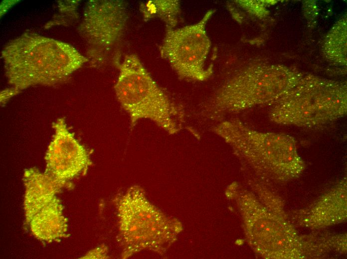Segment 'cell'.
I'll return each mask as SVG.
<instances>
[{"label":"cell","mask_w":347,"mask_h":259,"mask_svg":"<svg viewBox=\"0 0 347 259\" xmlns=\"http://www.w3.org/2000/svg\"><path fill=\"white\" fill-rule=\"evenodd\" d=\"M2 56L8 82L19 90L60 83L89 61L67 43L31 33L10 42Z\"/></svg>","instance_id":"1"},{"label":"cell","mask_w":347,"mask_h":259,"mask_svg":"<svg viewBox=\"0 0 347 259\" xmlns=\"http://www.w3.org/2000/svg\"><path fill=\"white\" fill-rule=\"evenodd\" d=\"M113 202L122 259L144 251L163 253L181 230L179 222L167 217L152 204L139 185L118 194Z\"/></svg>","instance_id":"2"},{"label":"cell","mask_w":347,"mask_h":259,"mask_svg":"<svg viewBox=\"0 0 347 259\" xmlns=\"http://www.w3.org/2000/svg\"><path fill=\"white\" fill-rule=\"evenodd\" d=\"M117 67L116 95L129 115L131 128L140 120L149 119L170 134L182 129L183 110L156 83L137 55H126Z\"/></svg>","instance_id":"3"},{"label":"cell","mask_w":347,"mask_h":259,"mask_svg":"<svg viewBox=\"0 0 347 259\" xmlns=\"http://www.w3.org/2000/svg\"><path fill=\"white\" fill-rule=\"evenodd\" d=\"M213 131L271 178L287 180L304 170L296 141L289 134L257 131L238 120L221 122Z\"/></svg>","instance_id":"4"},{"label":"cell","mask_w":347,"mask_h":259,"mask_svg":"<svg viewBox=\"0 0 347 259\" xmlns=\"http://www.w3.org/2000/svg\"><path fill=\"white\" fill-rule=\"evenodd\" d=\"M270 113L273 122L312 128L334 121L347 113L346 86L315 77L300 79L276 102Z\"/></svg>","instance_id":"5"},{"label":"cell","mask_w":347,"mask_h":259,"mask_svg":"<svg viewBox=\"0 0 347 259\" xmlns=\"http://www.w3.org/2000/svg\"><path fill=\"white\" fill-rule=\"evenodd\" d=\"M300 79L291 71L275 67L247 69L221 86L207 104L210 118L272 102H277Z\"/></svg>","instance_id":"6"},{"label":"cell","mask_w":347,"mask_h":259,"mask_svg":"<svg viewBox=\"0 0 347 259\" xmlns=\"http://www.w3.org/2000/svg\"><path fill=\"white\" fill-rule=\"evenodd\" d=\"M128 13L123 0H91L85 9L81 33L95 65L117 67L127 28Z\"/></svg>","instance_id":"7"},{"label":"cell","mask_w":347,"mask_h":259,"mask_svg":"<svg viewBox=\"0 0 347 259\" xmlns=\"http://www.w3.org/2000/svg\"><path fill=\"white\" fill-rule=\"evenodd\" d=\"M214 10L207 11L197 23L178 28H167L160 54L179 77L202 81L212 74L213 66H205L211 42L206 31Z\"/></svg>","instance_id":"8"},{"label":"cell","mask_w":347,"mask_h":259,"mask_svg":"<svg viewBox=\"0 0 347 259\" xmlns=\"http://www.w3.org/2000/svg\"><path fill=\"white\" fill-rule=\"evenodd\" d=\"M52 127L54 133L45 157V172L67 183L85 174L92 161L88 150L69 130L63 118L54 122Z\"/></svg>","instance_id":"9"},{"label":"cell","mask_w":347,"mask_h":259,"mask_svg":"<svg viewBox=\"0 0 347 259\" xmlns=\"http://www.w3.org/2000/svg\"><path fill=\"white\" fill-rule=\"evenodd\" d=\"M23 180L25 187L24 206L28 224L36 213L57 199L55 194L67 183L34 167L25 170Z\"/></svg>","instance_id":"10"},{"label":"cell","mask_w":347,"mask_h":259,"mask_svg":"<svg viewBox=\"0 0 347 259\" xmlns=\"http://www.w3.org/2000/svg\"><path fill=\"white\" fill-rule=\"evenodd\" d=\"M33 235L41 241L51 242L66 236L67 220L58 199L36 213L28 224Z\"/></svg>","instance_id":"11"},{"label":"cell","mask_w":347,"mask_h":259,"mask_svg":"<svg viewBox=\"0 0 347 259\" xmlns=\"http://www.w3.org/2000/svg\"><path fill=\"white\" fill-rule=\"evenodd\" d=\"M140 9L144 18L158 16L166 23L167 28H174L180 12L178 0H151L143 3Z\"/></svg>","instance_id":"12"},{"label":"cell","mask_w":347,"mask_h":259,"mask_svg":"<svg viewBox=\"0 0 347 259\" xmlns=\"http://www.w3.org/2000/svg\"><path fill=\"white\" fill-rule=\"evenodd\" d=\"M108 248L104 245H100L87 253L82 259H107L108 256Z\"/></svg>","instance_id":"13"}]
</instances>
